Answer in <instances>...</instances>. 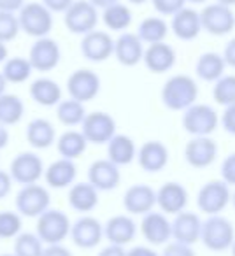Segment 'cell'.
Returning <instances> with one entry per match:
<instances>
[{
  "mask_svg": "<svg viewBox=\"0 0 235 256\" xmlns=\"http://www.w3.org/2000/svg\"><path fill=\"white\" fill-rule=\"evenodd\" d=\"M198 84L186 74H176L165 81L162 88V102L170 110H186L196 104Z\"/></svg>",
  "mask_w": 235,
  "mask_h": 256,
  "instance_id": "cell-1",
  "label": "cell"
},
{
  "mask_svg": "<svg viewBox=\"0 0 235 256\" xmlns=\"http://www.w3.org/2000/svg\"><path fill=\"white\" fill-rule=\"evenodd\" d=\"M200 240L210 251H226L228 248H232L235 240V232L232 223L226 218L220 216H209L202 223V235H200Z\"/></svg>",
  "mask_w": 235,
  "mask_h": 256,
  "instance_id": "cell-2",
  "label": "cell"
},
{
  "mask_svg": "<svg viewBox=\"0 0 235 256\" xmlns=\"http://www.w3.org/2000/svg\"><path fill=\"white\" fill-rule=\"evenodd\" d=\"M20 26L30 37H48L53 28V16L42 2H30L20 9Z\"/></svg>",
  "mask_w": 235,
  "mask_h": 256,
  "instance_id": "cell-3",
  "label": "cell"
},
{
  "mask_svg": "<svg viewBox=\"0 0 235 256\" xmlns=\"http://www.w3.org/2000/svg\"><path fill=\"white\" fill-rule=\"evenodd\" d=\"M220 124L218 112L207 104H193L182 114V128L193 137H210Z\"/></svg>",
  "mask_w": 235,
  "mask_h": 256,
  "instance_id": "cell-4",
  "label": "cell"
},
{
  "mask_svg": "<svg viewBox=\"0 0 235 256\" xmlns=\"http://www.w3.org/2000/svg\"><path fill=\"white\" fill-rule=\"evenodd\" d=\"M72 223L64 210L48 209L37 218V235L44 244H62L70 235Z\"/></svg>",
  "mask_w": 235,
  "mask_h": 256,
  "instance_id": "cell-5",
  "label": "cell"
},
{
  "mask_svg": "<svg viewBox=\"0 0 235 256\" xmlns=\"http://www.w3.org/2000/svg\"><path fill=\"white\" fill-rule=\"evenodd\" d=\"M232 202L230 186L220 179V181H209L200 188L196 195V206L207 216H216L223 212L224 207Z\"/></svg>",
  "mask_w": 235,
  "mask_h": 256,
  "instance_id": "cell-6",
  "label": "cell"
},
{
  "mask_svg": "<svg viewBox=\"0 0 235 256\" xmlns=\"http://www.w3.org/2000/svg\"><path fill=\"white\" fill-rule=\"evenodd\" d=\"M16 209L22 216L26 218H39L40 214H44L50 209L51 196L44 186L40 184H26L20 190V193L16 195Z\"/></svg>",
  "mask_w": 235,
  "mask_h": 256,
  "instance_id": "cell-7",
  "label": "cell"
},
{
  "mask_svg": "<svg viewBox=\"0 0 235 256\" xmlns=\"http://www.w3.org/2000/svg\"><path fill=\"white\" fill-rule=\"evenodd\" d=\"M96 23H98V12L88 0H78L65 11V26L72 34L86 36L96 28Z\"/></svg>",
  "mask_w": 235,
  "mask_h": 256,
  "instance_id": "cell-8",
  "label": "cell"
},
{
  "mask_svg": "<svg viewBox=\"0 0 235 256\" xmlns=\"http://www.w3.org/2000/svg\"><path fill=\"white\" fill-rule=\"evenodd\" d=\"M44 164L40 160L39 154L32 153V151H25L14 156V160L11 162V174L12 181H16L18 184L26 186V184H36L40 178L44 176Z\"/></svg>",
  "mask_w": 235,
  "mask_h": 256,
  "instance_id": "cell-9",
  "label": "cell"
},
{
  "mask_svg": "<svg viewBox=\"0 0 235 256\" xmlns=\"http://www.w3.org/2000/svg\"><path fill=\"white\" fill-rule=\"evenodd\" d=\"M100 88H102V82H100L98 74L88 70V68H79V70L72 72L67 79V92L70 98L82 104L96 98Z\"/></svg>",
  "mask_w": 235,
  "mask_h": 256,
  "instance_id": "cell-10",
  "label": "cell"
},
{
  "mask_svg": "<svg viewBox=\"0 0 235 256\" xmlns=\"http://www.w3.org/2000/svg\"><path fill=\"white\" fill-rule=\"evenodd\" d=\"M200 20H202V28L210 36H226L235 28V14L232 8L220 2L206 6L200 12Z\"/></svg>",
  "mask_w": 235,
  "mask_h": 256,
  "instance_id": "cell-11",
  "label": "cell"
},
{
  "mask_svg": "<svg viewBox=\"0 0 235 256\" xmlns=\"http://www.w3.org/2000/svg\"><path fill=\"white\" fill-rule=\"evenodd\" d=\"M82 136L92 144H109L116 136V121L107 112H90L82 121Z\"/></svg>",
  "mask_w": 235,
  "mask_h": 256,
  "instance_id": "cell-12",
  "label": "cell"
},
{
  "mask_svg": "<svg viewBox=\"0 0 235 256\" xmlns=\"http://www.w3.org/2000/svg\"><path fill=\"white\" fill-rule=\"evenodd\" d=\"M62 60V50L56 40L50 37H40L32 44L28 53V62L32 64L34 70L50 72L58 67Z\"/></svg>",
  "mask_w": 235,
  "mask_h": 256,
  "instance_id": "cell-13",
  "label": "cell"
},
{
  "mask_svg": "<svg viewBox=\"0 0 235 256\" xmlns=\"http://www.w3.org/2000/svg\"><path fill=\"white\" fill-rule=\"evenodd\" d=\"M81 53L88 62L100 64L106 62L114 54V40L107 32L93 30V32L82 36L81 40Z\"/></svg>",
  "mask_w": 235,
  "mask_h": 256,
  "instance_id": "cell-14",
  "label": "cell"
},
{
  "mask_svg": "<svg viewBox=\"0 0 235 256\" xmlns=\"http://www.w3.org/2000/svg\"><path fill=\"white\" fill-rule=\"evenodd\" d=\"M140 234L150 244L165 246L172 238V223L168 221L167 214L151 210L144 214L140 221Z\"/></svg>",
  "mask_w": 235,
  "mask_h": 256,
  "instance_id": "cell-15",
  "label": "cell"
},
{
  "mask_svg": "<svg viewBox=\"0 0 235 256\" xmlns=\"http://www.w3.org/2000/svg\"><path fill=\"white\" fill-rule=\"evenodd\" d=\"M78 248L81 249H93L100 244L104 237V226L96 218L93 216H82L72 224L70 228V235Z\"/></svg>",
  "mask_w": 235,
  "mask_h": 256,
  "instance_id": "cell-16",
  "label": "cell"
},
{
  "mask_svg": "<svg viewBox=\"0 0 235 256\" xmlns=\"http://www.w3.org/2000/svg\"><path fill=\"white\" fill-rule=\"evenodd\" d=\"M218 156V144L210 137H193L184 148V160L193 168H206Z\"/></svg>",
  "mask_w": 235,
  "mask_h": 256,
  "instance_id": "cell-17",
  "label": "cell"
},
{
  "mask_svg": "<svg viewBox=\"0 0 235 256\" xmlns=\"http://www.w3.org/2000/svg\"><path fill=\"white\" fill-rule=\"evenodd\" d=\"M202 223L204 221H200V218L195 212L182 210V212L176 214L174 221H172V238L181 244H196L202 235Z\"/></svg>",
  "mask_w": 235,
  "mask_h": 256,
  "instance_id": "cell-18",
  "label": "cell"
},
{
  "mask_svg": "<svg viewBox=\"0 0 235 256\" xmlns=\"http://www.w3.org/2000/svg\"><path fill=\"white\" fill-rule=\"evenodd\" d=\"M120 167L114 162L107 160H96L90 165L88 170V182L95 186L98 192H110L120 184Z\"/></svg>",
  "mask_w": 235,
  "mask_h": 256,
  "instance_id": "cell-19",
  "label": "cell"
},
{
  "mask_svg": "<svg viewBox=\"0 0 235 256\" xmlns=\"http://www.w3.org/2000/svg\"><path fill=\"white\" fill-rule=\"evenodd\" d=\"M156 206L164 214H179L188 206V192L181 182H165L156 192Z\"/></svg>",
  "mask_w": 235,
  "mask_h": 256,
  "instance_id": "cell-20",
  "label": "cell"
},
{
  "mask_svg": "<svg viewBox=\"0 0 235 256\" xmlns=\"http://www.w3.org/2000/svg\"><path fill=\"white\" fill-rule=\"evenodd\" d=\"M144 42L137 34L125 32L118 37L114 42V54L116 60L125 67H136L144 58Z\"/></svg>",
  "mask_w": 235,
  "mask_h": 256,
  "instance_id": "cell-21",
  "label": "cell"
},
{
  "mask_svg": "<svg viewBox=\"0 0 235 256\" xmlns=\"http://www.w3.org/2000/svg\"><path fill=\"white\" fill-rule=\"evenodd\" d=\"M156 206V192L148 184H134L125 192L123 207L130 214H148Z\"/></svg>",
  "mask_w": 235,
  "mask_h": 256,
  "instance_id": "cell-22",
  "label": "cell"
},
{
  "mask_svg": "<svg viewBox=\"0 0 235 256\" xmlns=\"http://www.w3.org/2000/svg\"><path fill=\"white\" fill-rule=\"evenodd\" d=\"M137 224L130 216L118 214L112 216L106 224H104V237L109 240V244L125 246L136 238Z\"/></svg>",
  "mask_w": 235,
  "mask_h": 256,
  "instance_id": "cell-23",
  "label": "cell"
},
{
  "mask_svg": "<svg viewBox=\"0 0 235 256\" xmlns=\"http://www.w3.org/2000/svg\"><path fill=\"white\" fill-rule=\"evenodd\" d=\"M142 62L148 70H151L153 74H164L176 65V51L174 48L165 42L150 44L144 51Z\"/></svg>",
  "mask_w": 235,
  "mask_h": 256,
  "instance_id": "cell-24",
  "label": "cell"
},
{
  "mask_svg": "<svg viewBox=\"0 0 235 256\" xmlns=\"http://www.w3.org/2000/svg\"><path fill=\"white\" fill-rule=\"evenodd\" d=\"M137 160L146 172H162L168 164V150L160 140H148L137 151Z\"/></svg>",
  "mask_w": 235,
  "mask_h": 256,
  "instance_id": "cell-25",
  "label": "cell"
},
{
  "mask_svg": "<svg viewBox=\"0 0 235 256\" xmlns=\"http://www.w3.org/2000/svg\"><path fill=\"white\" fill-rule=\"evenodd\" d=\"M202 20L200 12L195 9L182 8L179 12L172 16V32L178 39L181 40H193L200 36L202 32Z\"/></svg>",
  "mask_w": 235,
  "mask_h": 256,
  "instance_id": "cell-26",
  "label": "cell"
},
{
  "mask_svg": "<svg viewBox=\"0 0 235 256\" xmlns=\"http://www.w3.org/2000/svg\"><path fill=\"white\" fill-rule=\"evenodd\" d=\"M44 178H46L48 186L51 188H67V186H72L74 179L78 178V167L74 165V160L60 158L46 168Z\"/></svg>",
  "mask_w": 235,
  "mask_h": 256,
  "instance_id": "cell-27",
  "label": "cell"
},
{
  "mask_svg": "<svg viewBox=\"0 0 235 256\" xmlns=\"http://www.w3.org/2000/svg\"><path fill=\"white\" fill-rule=\"evenodd\" d=\"M107 156L118 167L132 164L134 158H137V148L134 139L128 136H123V134H116L107 144Z\"/></svg>",
  "mask_w": 235,
  "mask_h": 256,
  "instance_id": "cell-28",
  "label": "cell"
},
{
  "mask_svg": "<svg viewBox=\"0 0 235 256\" xmlns=\"http://www.w3.org/2000/svg\"><path fill=\"white\" fill-rule=\"evenodd\" d=\"M26 140L36 150H46L56 140V130L51 121L37 118V120L30 121L26 126Z\"/></svg>",
  "mask_w": 235,
  "mask_h": 256,
  "instance_id": "cell-29",
  "label": "cell"
},
{
  "mask_svg": "<svg viewBox=\"0 0 235 256\" xmlns=\"http://www.w3.org/2000/svg\"><path fill=\"white\" fill-rule=\"evenodd\" d=\"M30 96L34 102L44 107H53L62 102V88L56 81L50 78H39L30 86Z\"/></svg>",
  "mask_w": 235,
  "mask_h": 256,
  "instance_id": "cell-30",
  "label": "cell"
},
{
  "mask_svg": "<svg viewBox=\"0 0 235 256\" xmlns=\"http://www.w3.org/2000/svg\"><path fill=\"white\" fill-rule=\"evenodd\" d=\"M68 204L78 212H90L98 204V190L90 182L72 184L70 192H68Z\"/></svg>",
  "mask_w": 235,
  "mask_h": 256,
  "instance_id": "cell-31",
  "label": "cell"
},
{
  "mask_svg": "<svg viewBox=\"0 0 235 256\" xmlns=\"http://www.w3.org/2000/svg\"><path fill=\"white\" fill-rule=\"evenodd\" d=\"M224 67H226V64H224L223 54L209 51V53H204L198 56L195 64V72L202 81L216 82L218 79L224 76Z\"/></svg>",
  "mask_w": 235,
  "mask_h": 256,
  "instance_id": "cell-32",
  "label": "cell"
},
{
  "mask_svg": "<svg viewBox=\"0 0 235 256\" xmlns=\"http://www.w3.org/2000/svg\"><path fill=\"white\" fill-rule=\"evenodd\" d=\"M86 146H88V140L82 136V132H78V130H67L56 140L58 153L62 158H67V160H76V158L82 156Z\"/></svg>",
  "mask_w": 235,
  "mask_h": 256,
  "instance_id": "cell-33",
  "label": "cell"
},
{
  "mask_svg": "<svg viewBox=\"0 0 235 256\" xmlns=\"http://www.w3.org/2000/svg\"><path fill=\"white\" fill-rule=\"evenodd\" d=\"M168 34V26L165 23L164 18H146L140 22L139 28H137V36L142 42L146 44H156V42H164L165 37Z\"/></svg>",
  "mask_w": 235,
  "mask_h": 256,
  "instance_id": "cell-34",
  "label": "cell"
},
{
  "mask_svg": "<svg viewBox=\"0 0 235 256\" xmlns=\"http://www.w3.org/2000/svg\"><path fill=\"white\" fill-rule=\"evenodd\" d=\"M104 25L109 30H114V32H123L130 26L132 23V11L126 8L125 4H114L109 6V8L104 9Z\"/></svg>",
  "mask_w": 235,
  "mask_h": 256,
  "instance_id": "cell-35",
  "label": "cell"
},
{
  "mask_svg": "<svg viewBox=\"0 0 235 256\" xmlns=\"http://www.w3.org/2000/svg\"><path fill=\"white\" fill-rule=\"evenodd\" d=\"M56 118L65 126H78V124H82V121H84V118H86L84 104L78 102V100H74V98L62 100L56 106Z\"/></svg>",
  "mask_w": 235,
  "mask_h": 256,
  "instance_id": "cell-36",
  "label": "cell"
},
{
  "mask_svg": "<svg viewBox=\"0 0 235 256\" xmlns=\"http://www.w3.org/2000/svg\"><path fill=\"white\" fill-rule=\"evenodd\" d=\"M23 114H25V106L20 96L9 95V93L0 96V123L11 126V124L20 123Z\"/></svg>",
  "mask_w": 235,
  "mask_h": 256,
  "instance_id": "cell-37",
  "label": "cell"
},
{
  "mask_svg": "<svg viewBox=\"0 0 235 256\" xmlns=\"http://www.w3.org/2000/svg\"><path fill=\"white\" fill-rule=\"evenodd\" d=\"M32 64L28 62V58H11L4 64V78L8 79V82H14V84H20V82L28 81V78L32 76Z\"/></svg>",
  "mask_w": 235,
  "mask_h": 256,
  "instance_id": "cell-38",
  "label": "cell"
},
{
  "mask_svg": "<svg viewBox=\"0 0 235 256\" xmlns=\"http://www.w3.org/2000/svg\"><path fill=\"white\" fill-rule=\"evenodd\" d=\"M42 244L37 234H20L14 238V256H42Z\"/></svg>",
  "mask_w": 235,
  "mask_h": 256,
  "instance_id": "cell-39",
  "label": "cell"
},
{
  "mask_svg": "<svg viewBox=\"0 0 235 256\" xmlns=\"http://www.w3.org/2000/svg\"><path fill=\"white\" fill-rule=\"evenodd\" d=\"M212 96L216 100V104L220 106H232L235 104V76L228 74L220 78L214 82L212 88Z\"/></svg>",
  "mask_w": 235,
  "mask_h": 256,
  "instance_id": "cell-40",
  "label": "cell"
},
{
  "mask_svg": "<svg viewBox=\"0 0 235 256\" xmlns=\"http://www.w3.org/2000/svg\"><path fill=\"white\" fill-rule=\"evenodd\" d=\"M22 234V214L12 210L0 212V238H16Z\"/></svg>",
  "mask_w": 235,
  "mask_h": 256,
  "instance_id": "cell-41",
  "label": "cell"
},
{
  "mask_svg": "<svg viewBox=\"0 0 235 256\" xmlns=\"http://www.w3.org/2000/svg\"><path fill=\"white\" fill-rule=\"evenodd\" d=\"M22 30L20 20L14 12H4L0 11V42H9L16 39Z\"/></svg>",
  "mask_w": 235,
  "mask_h": 256,
  "instance_id": "cell-42",
  "label": "cell"
},
{
  "mask_svg": "<svg viewBox=\"0 0 235 256\" xmlns=\"http://www.w3.org/2000/svg\"><path fill=\"white\" fill-rule=\"evenodd\" d=\"M153 8L164 16H174L184 8L186 0H151Z\"/></svg>",
  "mask_w": 235,
  "mask_h": 256,
  "instance_id": "cell-43",
  "label": "cell"
},
{
  "mask_svg": "<svg viewBox=\"0 0 235 256\" xmlns=\"http://www.w3.org/2000/svg\"><path fill=\"white\" fill-rule=\"evenodd\" d=\"M162 256H196L193 251L192 246L188 244H181V242H168L165 244V249L162 252Z\"/></svg>",
  "mask_w": 235,
  "mask_h": 256,
  "instance_id": "cell-44",
  "label": "cell"
},
{
  "mask_svg": "<svg viewBox=\"0 0 235 256\" xmlns=\"http://www.w3.org/2000/svg\"><path fill=\"white\" fill-rule=\"evenodd\" d=\"M221 179L228 186H235V153L228 154L221 164Z\"/></svg>",
  "mask_w": 235,
  "mask_h": 256,
  "instance_id": "cell-45",
  "label": "cell"
},
{
  "mask_svg": "<svg viewBox=\"0 0 235 256\" xmlns=\"http://www.w3.org/2000/svg\"><path fill=\"white\" fill-rule=\"evenodd\" d=\"M220 123L223 124V128L228 134L235 136V104L224 107L223 114H221V118H220Z\"/></svg>",
  "mask_w": 235,
  "mask_h": 256,
  "instance_id": "cell-46",
  "label": "cell"
},
{
  "mask_svg": "<svg viewBox=\"0 0 235 256\" xmlns=\"http://www.w3.org/2000/svg\"><path fill=\"white\" fill-rule=\"evenodd\" d=\"M42 4L46 6L51 12H65L74 4V0H42Z\"/></svg>",
  "mask_w": 235,
  "mask_h": 256,
  "instance_id": "cell-47",
  "label": "cell"
},
{
  "mask_svg": "<svg viewBox=\"0 0 235 256\" xmlns=\"http://www.w3.org/2000/svg\"><path fill=\"white\" fill-rule=\"evenodd\" d=\"M12 190V178L9 172L0 170V200L6 198V196L11 193Z\"/></svg>",
  "mask_w": 235,
  "mask_h": 256,
  "instance_id": "cell-48",
  "label": "cell"
},
{
  "mask_svg": "<svg viewBox=\"0 0 235 256\" xmlns=\"http://www.w3.org/2000/svg\"><path fill=\"white\" fill-rule=\"evenodd\" d=\"M223 58H224V64H226L228 67H234L235 68V37L228 40V44L224 46Z\"/></svg>",
  "mask_w": 235,
  "mask_h": 256,
  "instance_id": "cell-49",
  "label": "cell"
},
{
  "mask_svg": "<svg viewBox=\"0 0 235 256\" xmlns=\"http://www.w3.org/2000/svg\"><path fill=\"white\" fill-rule=\"evenodd\" d=\"M25 6V0H0V11L16 12Z\"/></svg>",
  "mask_w": 235,
  "mask_h": 256,
  "instance_id": "cell-50",
  "label": "cell"
},
{
  "mask_svg": "<svg viewBox=\"0 0 235 256\" xmlns=\"http://www.w3.org/2000/svg\"><path fill=\"white\" fill-rule=\"evenodd\" d=\"M42 256H72V252L62 244H51L44 249Z\"/></svg>",
  "mask_w": 235,
  "mask_h": 256,
  "instance_id": "cell-51",
  "label": "cell"
},
{
  "mask_svg": "<svg viewBox=\"0 0 235 256\" xmlns=\"http://www.w3.org/2000/svg\"><path fill=\"white\" fill-rule=\"evenodd\" d=\"M126 256H162V254H158L154 249L148 248V246H136L130 251H126Z\"/></svg>",
  "mask_w": 235,
  "mask_h": 256,
  "instance_id": "cell-52",
  "label": "cell"
},
{
  "mask_svg": "<svg viewBox=\"0 0 235 256\" xmlns=\"http://www.w3.org/2000/svg\"><path fill=\"white\" fill-rule=\"evenodd\" d=\"M98 256H126V251L123 249V246H114L109 244L107 248H104L98 252Z\"/></svg>",
  "mask_w": 235,
  "mask_h": 256,
  "instance_id": "cell-53",
  "label": "cell"
},
{
  "mask_svg": "<svg viewBox=\"0 0 235 256\" xmlns=\"http://www.w3.org/2000/svg\"><path fill=\"white\" fill-rule=\"evenodd\" d=\"M9 144V130L6 124L0 123V150H4Z\"/></svg>",
  "mask_w": 235,
  "mask_h": 256,
  "instance_id": "cell-54",
  "label": "cell"
},
{
  "mask_svg": "<svg viewBox=\"0 0 235 256\" xmlns=\"http://www.w3.org/2000/svg\"><path fill=\"white\" fill-rule=\"evenodd\" d=\"M93 6H95L96 9L98 8H102V9H106V8H109V6H114V4H118L120 0H90Z\"/></svg>",
  "mask_w": 235,
  "mask_h": 256,
  "instance_id": "cell-55",
  "label": "cell"
},
{
  "mask_svg": "<svg viewBox=\"0 0 235 256\" xmlns=\"http://www.w3.org/2000/svg\"><path fill=\"white\" fill-rule=\"evenodd\" d=\"M6 88H8V79L4 78V74L0 72V96L6 93Z\"/></svg>",
  "mask_w": 235,
  "mask_h": 256,
  "instance_id": "cell-56",
  "label": "cell"
},
{
  "mask_svg": "<svg viewBox=\"0 0 235 256\" xmlns=\"http://www.w3.org/2000/svg\"><path fill=\"white\" fill-rule=\"evenodd\" d=\"M8 58V48H6V42H0V64Z\"/></svg>",
  "mask_w": 235,
  "mask_h": 256,
  "instance_id": "cell-57",
  "label": "cell"
},
{
  "mask_svg": "<svg viewBox=\"0 0 235 256\" xmlns=\"http://www.w3.org/2000/svg\"><path fill=\"white\" fill-rule=\"evenodd\" d=\"M220 4H223V6H228V8H232V6H235V0H218Z\"/></svg>",
  "mask_w": 235,
  "mask_h": 256,
  "instance_id": "cell-58",
  "label": "cell"
},
{
  "mask_svg": "<svg viewBox=\"0 0 235 256\" xmlns=\"http://www.w3.org/2000/svg\"><path fill=\"white\" fill-rule=\"evenodd\" d=\"M186 2H192V4H204L207 0H186Z\"/></svg>",
  "mask_w": 235,
  "mask_h": 256,
  "instance_id": "cell-59",
  "label": "cell"
},
{
  "mask_svg": "<svg viewBox=\"0 0 235 256\" xmlns=\"http://www.w3.org/2000/svg\"><path fill=\"white\" fill-rule=\"evenodd\" d=\"M128 2H132V4H144L148 0H128Z\"/></svg>",
  "mask_w": 235,
  "mask_h": 256,
  "instance_id": "cell-60",
  "label": "cell"
},
{
  "mask_svg": "<svg viewBox=\"0 0 235 256\" xmlns=\"http://www.w3.org/2000/svg\"><path fill=\"white\" fill-rule=\"evenodd\" d=\"M232 256H235V240H234V244H232Z\"/></svg>",
  "mask_w": 235,
  "mask_h": 256,
  "instance_id": "cell-61",
  "label": "cell"
},
{
  "mask_svg": "<svg viewBox=\"0 0 235 256\" xmlns=\"http://www.w3.org/2000/svg\"><path fill=\"white\" fill-rule=\"evenodd\" d=\"M232 204H234V207H235V192L232 193Z\"/></svg>",
  "mask_w": 235,
  "mask_h": 256,
  "instance_id": "cell-62",
  "label": "cell"
},
{
  "mask_svg": "<svg viewBox=\"0 0 235 256\" xmlns=\"http://www.w3.org/2000/svg\"><path fill=\"white\" fill-rule=\"evenodd\" d=\"M0 256H14V254H0Z\"/></svg>",
  "mask_w": 235,
  "mask_h": 256,
  "instance_id": "cell-63",
  "label": "cell"
}]
</instances>
